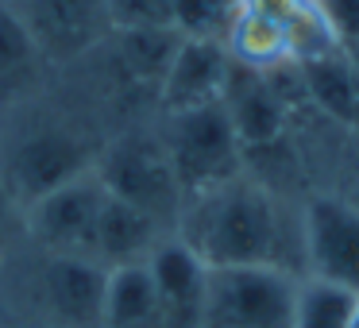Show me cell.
<instances>
[{"label":"cell","mask_w":359,"mask_h":328,"mask_svg":"<svg viewBox=\"0 0 359 328\" xmlns=\"http://www.w3.org/2000/svg\"><path fill=\"white\" fill-rule=\"evenodd\" d=\"M174 235L209 266H282L302 274V212L251 170L186 201Z\"/></svg>","instance_id":"1"},{"label":"cell","mask_w":359,"mask_h":328,"mask_svg":"<svg viewBox=\"0 0 359 328\" xmlns=\"http://www.w3.org/2000/svg\"><path fill=\"white\" fill-rule=\"evenodd\" d=\"M35 101L0 116V178L24 209L89 174L109 139L93 116H78L74 109H39Z\"/></svg>","instance_id":"2"},{"label":"cell","mask_w":359,"mask_h":328,"mask_svg":"<svg viewBox=\"0 0 359 328\" xmlns=\"http://www.w3.org/2000/svg\"><path fill=\"white\" fill-rule=\"evenodd\" d=\"M97 178L116 201L135 205L140 212L155 217L163 228L178 232L186 193H182L166 147L158 139L155 116L147 124H120L109 132L101 155H97Z\"/></svg>","instance_id":"3"},{"label":"cell","mask_w":359,"mask_h":328,"mask_svg":"<svg viewBox=\"0 0 359 328\" xmlns=\"http://www.w3.org/2000/svg\"><path fill=\"white\" fill-rule=\"evenodd\" d=\"M155 128L186 201L248 174V155H243L240 139H236V128L224 112V101L155 116Z\"/></svg>","instance_id":"4"},{"label":"cell","mask_w":359,"mask_h":328,"mask_svg":"<svg viewBox=\"0 0 359 328\" xmlns=\"http://www.w3.org/2000/svg\"><path fill=\"white\" fill-rule=\"evenodd\" d=\"M297 282L282 266H209L205 328H290Z\"/></svg>","instance_id":"5"},{"label":"cell","mask_w":359,"mask_h":328,"mask_svg":"<svg viewBox=\"0 0 359 328\" xmlns=\"http://www.w3.org/2000/svg\"><path fill=\"white\" fill-rule=\"evenodd\" d=\"M302 278L359 297V205L348 193H309L302 205Z\"/></svg>","instance_id":"6"},{"label":"cell","mask_w":359,"mask_h":328,"mask_svg":"<svg viewBox=\"0 0 359 328\" xmlns=\"http://www.w3.org/2000/svg\"><path fill=\"white\" fill-rule=\"evenodd\" d=\"M27 27L47 70L81 66L109 43L112 16L104 0H8Z\"/></svg>","instance_id":"7"},{"label":"cell","mask_w":359,"mask_h":328,"mask_svg":"<svg viewBox=\"0 0 359 328\" xmlns=\"http://www.w3.org/2000/svg\"><path fill=\"white\" fill-rule=\"evenodd\" d=\"M104 197H109V189L101 186L97 170L43 193L24 212L27 217V247L43 251V255L93 259V235H97Z\"/></svg>","instance_id":"8"},{"label":"cell","mask_w":359,"mask_h":328,"mask_svg":"<svg viewBox=\"0 0 359 328\" xmlns=\"http://www.w3.org/2000/svg\"><path fill=\"white\" fill-rule=\"evenodd\" d=\"M104 282L109 271L97 266L93 259L35 251L32 301L43 317V328H101Z\"/></svg>","instance_id":"9"},{"label":"cell","mask_w":359,"mask_h":328,"mask_svg":"<svg viewBox=\"0 0 359 328\" xmlns=\"http://www.w3.org/2000/svg\"><path fill=\"white\" fill-rule=\"evenodd\" d=\"M224 112L232 120L248 163L274 155L278 147L290 143L294 104H290L286 89L278 86V74H255L236 66L224 89Z\"/></svg>","instance_id":"10"},{"label":"cell","mask_w":359,"mask_h":328,"mask_svg":"<svg viewBox=\"0 0 359 328\" xmlns=\"http://www.w3.org/2000/svg\"><path fill=\"white\" fill-rule=\"evenodd\" d=\"M147 274L158 297L163 328H205L209 263L182 235H166L147 259Z\"/></svg>","instance_id":"11"},{"label":"cell","mask_w":359,"mask_h":328,"mask_svg":"<svg viewBox=\"0 0 359 328\" xmlns=\"http://www.w3.org/2000/svg\"><path fill=\"white\" fill-rule=\"evenodd\" d=\"M232 70L236 62L228 58L220 39H178L155 97V116L224 101Z\"/></svg>","instance_id":"12"},{"label":"cell","mask_w":359,"mask_h":328,"mask_svg":"<svg viewBox=\"0 0 359 328\" xmlns=\"http://www.w3.org/2000/svg\"><path fill=\"white\" fill-rule=\"evenodd\" d=\"M166 235H174L170 228H163L155 217H147L135 205H124L109 193L104 197V209H101V220H97V235H93V263L104 266V271L147 263L151 251Z\"/></svg>","instance_id":"13"},{"label":"cell","mask_w":359,"mask_h":328,"mask_svg":"<svg viewBox=\"0 0 359 328\" xmlns=\"http://www.w3.org/2000/svg\"><path fill=\"white\" fill-rule=\"evenodd\" d=\"M47 74V62L35 50L27 27L20 24L16 8L0 0V116L32 104L43 93Z\"/></svg>","instance_id":"14"},{"label":"cell","mask_w":359,"mask_h":328,"mask_svg":"<svg viewBox=\"0 0 359 328\" xmlns=\"http://www.w3.org/2000/svg\"><path fill=\"white\" fill-rule=\"evenodd\" d=\"M224 50L240 70H255V74H286L294 70V47L282 24L259 16V12L240 8L232 16L224 32Z\"/></svg>","instance_id":"15"},{"label":"cell","mask_w":359,"mask_h":328,"mask_svg":"<svg viewBox=\"0 0 359 328\" xmlns=\"http://www.w3.org/2000/svg\"><path fill=\"white\" fill-rule=\"evenodd\" d=\"M101 328H163V313H158V297H155V286H151L147 263L109 271Z\"/></svg>","instance_id":"16"},{"label":"cell","mask_w":359,"mask_h":328,"mask_svg":"<svg viewBox=\"0 0 359 328\" xmlns=\"http://www.w3.org/2000/svg\"><path fill=\"white\" fill-rule=\"evenodd\" d=\"M355 305L359 297L348 294V289L328 286V282H317V278H302L290 328H351Z\"/></svg>","instance_id":"17"},{"label":"cell","mask_w":359,"mask_h":328,"mask_svg":"<svg viewBox=\"0 0 359 328\" xmlns=\"http://www.w3.org/2000/svg\"><path fill=\"white\" fill-rule=\"evenodd\" d=\"M240 0H170V24L182 39H224Z\"/></svg>","instance_id":"18"},{"label":"cell","mask_w":359,"mask_h":328,"mask_svg":"<svg viewBox=\"0 0 359 328\" xmlns=\"http://www.w3.org/2000/svg\"><path fill=\"white\" fill-rule=\"evenodd\" d=\"M112 16V32H155V27L170 24V0H104Z\"/></svg>","instance_id":"19"},{"label":"cell","mask_w":359,"mask_h":328,"mask_svg":"<svg viewBox=\"0 0 359 328\" xmlns=\"http://www.w3.org/2000/svg\"><path fill=\"white\" fill-rule=\"evenodd\" d=\"M20 197L0 178V255H12L20 243H27V217Z\"/></svg>","instance_id":"20"},{"label":"cell","mask_w":359,"mask_h":328,"mask_svg":"<svg viewBox=\"0 0 359 328\" xmlns=\"http://www.w3.org/2000/svg\"><path fill=\"white\" fill-rule=\"evenodd\" d=\"M317 8L325 12V20L332 24L340 47L351 39H359V0H317Z\"/></svg>","instance_id":"21"},{"label":"cell","mask_w":359,"mask_h":328,"mask_svg":"<svg viewBox=\"0 0 359 328\" xmlns=\"http://www.w3.org/2000/svg\"><path fill=\"white\" fill-rule=\"evenodd\" d=\"M240 8L259 12V16H266V20H274V24L290 27L294 20H302L305 12L313 8V0H240Z\"/></svg>","instance_id":"22"},{"label":"cell","mask_w":359,"mask_h":328,"mask_svg":"<svg viewBox=\"0 0 359 328\" xmlns=\"http://www.w3.org/2000/svg\"><path fill=\"white\" fill-rule=\"evenodd\" d=\"M348 197L359 205V139H355V155H351V166H348Z\"/></svg>","instance_id":"23"},{"label":"cell","mask_w":359,"mask_h":328,"mask_svg":"<svg viewBox=\"0 0 359 328\" xmlns=\"http://www.w3.org/2000/svg\"><path fill=\"white\" fill-rule=\"evenodd\" d=\"M340 50H344V55H348V62H351V66H355V70H359V39H351V43H344V47H340Z\"/></svg>","instance_id":"24"},{"label":"cell","mask_w":359,"mask_h":328,"mask_svg":"<svg viewBox=\"0 0 359 328\" xmlns=\"http://www.w3.org/2000/svg\"><path fill=\"white\" fill-rule=\"evenodd\" d=\"M351 328H359V305H355V317H351Z\"/></svg>","instance_id":"25"}]
</instances>
